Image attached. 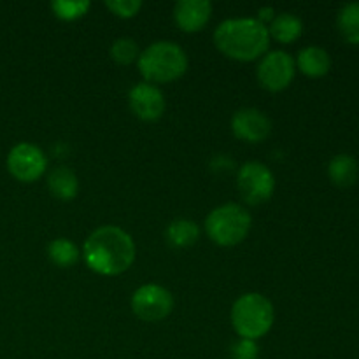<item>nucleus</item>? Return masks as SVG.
I'll use <instances>...</instances> for the list:
<instances>
[{
    "instance_id": "f257e3e1",
    "label": "nucleus",
    "mask_w": 359,
    "mask_h": 359,
    "mask_svg": "<svg viewBox=\"0 0 359 359\" xmlns=\"http://www.w3.org/2000/svg\"><path fill=\"white\" fill-rule=\"evenodd\" d=\"M83 256L88 269L98 276H119L135 259V242L123 228L105 224L86 238Z\"/></svg>"
},
{
    "instance_id": "f03ea898",
    "label": "nucleus",
    "mask_w": 359,
    "mask_h": 359,
    "mask_svg": "<svg viewBox=\"0 0 359 359\" xmlns=\"http://www.w3.org/2000/svg\"><path fill=\"white\" fill-rule=\"evenodd\" d=\"M214 44L224 56L237 62H252L269 49V27L256 18H235L217 25Z\"/></svg>"
},
{
    "instance_id": "7ed1b4c3",
    "label": "nucleus",
    "mask_w": 359,
    "mask_h": 359,
    "mask_svg": "<svg viewBox=\"0 0 359 359\" xmlns=\"http://www.w3.org/2000/svg\"><path fill=\"white\" fill-rule=\"evenodd\" d=\"M139 70L144 79L153 83H172L184 76L188 56L184 49L170 41H158L140 53Z\"/></svg>"
},
{
    "instance_id": "20e7f679",
    "label": "nucleus",
    "mask_w": 359,
    "mask_h": 359,
    "mask_svg": "<svg viewBox=\"0 0 359 359\" xmlns=\"http://www.w3.org/2000/svg\"><path fill=\"white\" fill-rule=\"evenodd\" d=\"M276 312L272 302L259 293H245L231 307V325L241 339L258 340L272 330Z\"/></svg>"
},
{
    "instance_id": "39448f33",
    "label": "nucleus",
    "mask_w": 359,
    "mask_h": 359,
    "mask_svg": "<svg viewBox=\"0 0 359 359\" xmlns=\"http://www.w3.org/2000/svg\"><path fill=\"white\" fill-rule=\"evenodd\" d=\"M251 224L252 217L249 210L238 203H224L207 216L205 231L214 244L231 248L248 237Z\"/></svg>"
},
{
    "instance_id": "423d86ee",
    "label": "nucleus",
    "mask_w": 359,
    "mask_h": 359,
    "mask_svg": "<svg viewBox=\"0 0 359 359\" xmlns=\"http://www.w3.org/2000/svg\"><path fill=\"white\" fill-rule=\"evenodd\" d=\"M237 188L242 198L249 205H259L269 202L276 191V177L266 165L259 161H249L241 167L237 174Z\"/></svg>"
},
{
    "instance_id": "0eeeda50",
    "label": "nucleus",
    "mask_w": 359,
    "mask_h": 359,
    "mask_svg": "<svg viewBox=\"0 0 359 359\" xmlns=\"http://www.w3.org/2000/svg\"><path fill=\"white\" fill-rule=\"evenodd\" d=\"M174 307L170 291L160 284L140 286L132 297V311L139 319L146 323H158L167 318Z\"/></svg>"
},
{
    "instance_id": "6e6552de",
    "label": "nucleus",
    "mask_w": 359,
    "mask_h": 359,
    "mask_svg": "<svg viewBox=\"0 0 359 359\" xmlns=\"http://www.w3.org/2000/svg\"><path fill=\"white\" fill-rule=\"evenodd\" d=\"M7 168L11 175L21 182H34L48 168V160L41 147L34 144L21 142L14 146L7 154Z\"/></svg>"
},
{
    "instance_id": "1a4fd4ad",
    "label": "nucleus",
    "mask_w": 359,
    "mask_h": 359,
    "mask_svg": "<svg viewBox=\"0 0 359 359\" xmlns=\"http://www.w3.org/2000/svg\"><path fill=\"white\" fill-rule=\"evenodd\" d=\"M294 60L286 51H272L258 65V81L269 91L286 90L294 79Z\"/></svg>"
},
{
    "instance_id": "9d476101",
    "label": "nucleus",
    "mask_w": 359,
    "mask_h": 359,
    "mask_svg": "<svg viewBox=\"0 0 359 359\" xmlns=\"http://www.w3.org/2000/svg\"><path fill=\"white\" fill-rule=\"evenodd\" d=\"M130 109L142 121H156L163 116L167 102L160 88L149 83H139L130 90Z\"/></svg>"
},
{
    "instance_id": "9b49d317",
    "label": "nucleus",
    "mask_w": 359,
    "mask_h": 359,
    "mask_svg": "<svg viewBox=\"0 0 359 359\" xmlns=\"http://www.w3.org/2000/svg\"><path fill=\"white\" fill-rule=\"evenodd\" d=\"M270 130H272V123H270L269 116L259 109H241L231 118V132L244 142H262L270 135Z\"/></svg>"
},
{
    "instance_id": "f8f14e48",
    "label": "nucleus",
    "mask_w": 359,
    "mask_h": 359,
    "mask_svg": "<svg viewBox=\"0 0 359 359\" xmlns=\"http://www.w3.org/2000/svg\"><path fill=\"white\" fill-rule=\"evenodd\" d=\"M212 4L209 0H179L174 6V20L181 30L200 32L210 20Z\"/></svg>"
},
{
    "instance_id": "ddd939ff",
    "label": "nucleus",
    "mask_w": 359,
    "mask_h": 359,
    "mask_svg": "<svg viewBox=\"0 0 359 359\" xmlns=\"http://www.w3.org/2000/svg\"><path fill=\"white\" fill-rule=\"evenodd\" d=\"M297 65L302 74L309 77H323L332 69V58L328 51L319 46H309L298 53Z\"/></svg>"
},
{
    "instance_id": "4468645a",
    "label": "nucleus",
    "mask_w": 359,
    "mask_h": 359,
    "mask_svg": "<svg viewBox=\"0 0 359 359\" xmlns=\"http://www.w3.org/2000/svg\"><path fill=\"white\" fill-rule=\"evenodd\" d=\"M48 189L55 198L62 200V202H70L77 196L79 181L70 168L56 167L48 177Z\"/></svg>"
},
{
    "instance_id": "2eb2a0df",
    "label": "nucleus",
    "mask_w": 359,
    "mask_h": 359,
    "mask_svg": "<svg viewBox=\"0 0 359 359\" xmlns=\"http://www.w3.org/2000/svg\"><path fill=\"white\" fill-rule=\"evenodd\" d=\"M359 174L358 161L351 154H337L328 163V177L339 188H351L356 184Z\"/></svg>"
},
{
    "instance_id": "dca6fc26",
    "label": "nucleus",
    "mask_w": 359,
    "mask_h": 359,
    "mask_svg": "<svg viewBox=\"0 0 359 359\" xmlns=\"http://www.w3.org/2000/svg\"><path fill=\"white\" fill-rule=\"evenodd\" d=\"M302 32H304V23L298 16L291 13H280L272 20L269 27L270 37L276 41L283 42V44H291L297 39H300Z\"/></svg>"
},
{
    "instance_id": "f3484780",
    "label": "nucleus",
    "mask_w": 359,
    "mask_h": 359,
    "mask_svg": "<svg viewBox=\"0 0 359 359\" xmlns=\"http://www.w3.org/2000/svg\"><path fill=\"white\" fill-rule=\"evenodd\" d=\"M337 28L347 44H359V2L342 6L337 14Z\"/></svg>"
},
{
    "instance_id": "a211bd4d",
    "label": "nucleus",
    "mask_w": 359,
    "mask_h": 359,
    "mask_svg": "<svg viewBox=\"0 0 359 359\" xmlns=\"http://www.w3.org/2000/svg\"><path fill=\"white\" fill-rule=\"evenodd\" d=\"M48 258L60 269H70L76 265L81 258V251L69 238H55L48 245Z\"/></svg>"
},
{
    "instance_id": "6ab92c4d",
    "label": "nucleus",
    "mask_w": 359,
    "mask_h": 359,
    "mask_svg": "<svg viewBox=\"0 0 359 359\" xmlns=\"http://www.w3.org/2000/svg\"><path fill=\"white\" fill-rule=\"evenodd\" d=\"M200 237V228L195 221L175 219L167 228V241L174 248H189Z\"/></svg>"
},
{
    "instance_id": "aec40b11",
    "label": "nucleus",
    "mask_w": 359,
    "mask_h": 359,
    "mask_svg": "<svg viewBox=\"0 0 359 359\" xmlns=\"http://www.w3.org/2000/svg\"><path fill=\"white\" fill-rule=\"evenodd\" d=\"M91 4L88 0H55L51 2V11L56 18L63 21H76L90 11Z\"/></svg>"
},
{
    "instance_id": "412c9836",
    "label": "nucleus",
    "mask_w": 359,
    "mask_h": 359,
    "mask_svg": "<svg viewBox=\"0 0 359 359\" xmlns=\"http://www.w3.org/2000/svg\"><path fill=\"white\" fill-rule=\"evenodd\" d=\"M111 56L116 63L119 65H130L135 60H139V46L133 39L130 37H119L112 42L111 46Z\"/></svg>"
},
{
    "instance_id": "4be33fe9",
    "label": "nucleus",
    "mask_w": 359,
    "mask_h": 359,
    "mask_svg": "<svg viewBox=\"0 0 359 359\" xmlns=\"http://www.w3.org/2000/svg\"><path fill=\"white\" fill-rule=\"evenodd\" d=\"M105 7H107L114 16L128 20V18H133L139 13L140 7H142V2H140V0H107V2H105Z\"/></svg>"
},
{
    "instance_id": "5701e85b",
    "label": "nucleus",
    "mask_w": 359,
    "mask_h": 359,
    "mask_svg": "<svg viewBox=\"0 0 359 359\" xmlns=\"http://www.w3.org/2000/svg\"><path fill=\"white\" fill-rule=\"evenodd\" d=\"M259 349L255 340L241 339L231 346V359H258Z\"/></svg>"
},
{
    "instance_id": "b1692460",
    "label": "nucleus",
    "mask_w": 359,
    "mask_h": 359,
    "mask_svg": "<svg viewBox=\"0 0 359 359\" xmlns=\"http://www.w3.org/2000/svg\"><path fill=\"white\" fill-rule=\"evenodd\" d=\"M273 18H276V16H273V9H272V7H265V9H259V16L256 18V20H259V21H262V23H265L266 20L272 21Z\"/></svg>"
}]
</instances>
